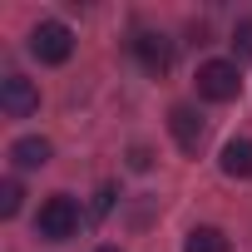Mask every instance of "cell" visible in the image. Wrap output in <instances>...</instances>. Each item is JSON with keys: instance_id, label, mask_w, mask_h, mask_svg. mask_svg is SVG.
Returning a JSON list of instances; mask_svg holds the SVG:
<instances>
[{"instance_id": "cell-1", "label": "cell", "mask_w": 252, "mask_h": 252, "mask_svg": "<svg viewBox=\"0 0 252 252\" xmlns=\"http://www.w3.org/2000/svg\"><path fill=\"white\" fill-rule=\"evenodd\" d=\"M35 232H40L45 242H69V237L79 232V203H74L69 193L45 198L40 213H35Z\"/></svg>"}, {"instance_id": "cell-2", "label": "cell", "mask_w": 252, "mask_h": 252, "mask_svg": "<svg viewBox=\"0 0 252 252\" xmlns=\"http://www.w3.org/2000/svg\"><path fill=\"white\" fill-rule=\"evenodd\" d=\"M198 94L213 99V104H232V99L242 94L237 60H203V64H198Z\"/></svg>"}, {"instance_id": "cell-3", "label": "cell", "mask_w": 252, "mask_h": 252, "mask_svg": "<svg viewBox=\"0 0 252 252\" xmlns=\"http://www.w3.org/2000/svg\"><path fill=\"white\" fill-rule=\"evenodd\" d=\"M30 55H35L40 64H64V60L74 55V30H69L64 20H40V25L30 30Z\"/></svg>"}, {"instance_id": "cell-4", "label": "cell", "mask_w": 252, "mask_h": 252, "mask_svg": "<svg viewBox=\"0 0 252 252\" xmlns=\"http://www.w3.org/2000/svg\"><path fill=\"white\" fill-rule=\"evenodd\" d=\"M134 60H139L149 74H168V69H173V40L158 35V30H139V35H134Z\"/></svg>"}, {"instance_id": "cell-5", "label": "cell", "mask_w": 252, "mask_h": 252, "mask_svg": "<svg viewBox=\"0 0 252 252\" xmlns=\"http://www.w3.org/2000/svg\"><path fill=\"white\" fill-rule=\"evenodd\" d=\"M168 134H173V144L183 149V154H198L203 149V114L193 109V104H173L168 109Z\"/></svg>"}, {"instance_id": "cell-6", "label": "cell", "mask_w": 252, "mask_h": 252, "mask_svg": "<svg viewBox=\"0 0 252 252\" xmlns=\"http://www.w3.org/2000/svg\"><path fill=\"white\" fill-rule=\"evenodd\" d=\"M0 109H5L10 119H30L40 109V89L25 74H5V79H0Z\"/></svg>"}, {"instance_id": "cell-7", "label": "cell", "mask_w": 252, "mask_h": 252, "mask_svg": "<svg viewBox=\"0 0 252 252\" xmlns=\"http://www.w3.org/2000/svg\"><path fill=\"white\" fill-rule=\"evenodd\" d=\"M10 163H15V168H45V163H50V139H40V134L15 139V144H10Z\"/></svg>"}, {"instance_id": "cell-8", "label": "cell", "mask_w": 252, "mask_h": 252, "mask_svg": "<svg viewBox=\"0 0 252 252\" xmlns=\"http://www.w3.org/2000/svg\"><path fill=\"white\" fill-rule=\"evenodd\" d=\"M218 163H222L227 178H252V139H227Z\"/></svg>"}, {"instance_id": "cell-9", "label": "cell", "mask_w": 252, "mask_h": 252, "mask_svg": "<svg viewBox=\"0 0 252 252\" xmlns=\"http://www.w3.org/2000/svg\"><path fill=\"white\" fill-rule=\"evenodd\" d=\"M183 252H232V242H227L222 227H193L188 242H183Z\"/></svg>"}, {"instance_id": "cell-10", "label": "cell", "mask_w": 252, "mask_h": 252, "mask_svg": "<svg viewBox=\"0 0 252 252\" xmlns=\"http://www.w3.org/2000/svg\"><path fill=\"white\" fill-rule=\"evenodd\" d=\"M232 55L237 60H252V15L232 25Z\"/></svg>"}, {"instance_id": "cell-11", "label": "cell", "mask_w": 252, "mask_h": 252, "mask_svg": "<svg viewBox=\"0 0 252 252\" xmlns=\"http://www.w3.org/2000/svg\"><path fill=\"white\" fill-rule=\"evenodd\" d=\"M20 198H25V193H20V183H15V178L0 183V218H15V213H20Z\"/></svg>"}, {"instance_id": "cell-12", "label": "cell", "mask_w": 252, "mask_h": 252, "mask_svg": "<svg viewBox=\"0 0 252 252\" xmlns=\"http://www.w3.org/2000/svg\"><path fill=\"white\" fill-rule=\"evenodd\" d=\"M114 198H119V188H114V183H104V188H99V198H94V213L104 218V213L114 208Z\"/></svg>"}, {"instance_id": "cell-13", "label": "cell", "mask_w": 252, "mask_h": 252, "mask_svg": "<svg viewBox=\"0 0 252 252\" xmlns=\"http://www.w3.org/2000/svg\"><path fill=\"white\" fill-rule=\"evenodd\" d=\"M149 163H154V158H149V149H134V154H129V168H139V173H144Z\"/></svg>"}, {"instance_id": "cell-14", "label": "cell", "mask_w": 252, "mask_h": 252, "mask_svg": "<svg viewBox=\"0 0 252 252\" xmlns=\"http://www.w3.org/2000/svg\"><path fill=\"white\" fill-rule=\"evenodd\" d=\"M94 252H119V247H94Z\"/></svg>"}]
</instances>
